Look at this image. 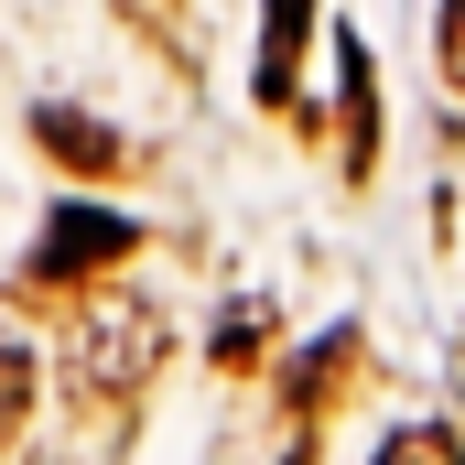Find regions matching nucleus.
I'll list each match as a JSON object with an SVG mask.
<instances>
[{
    "label": "nucleus",
    "mask_w": 465,
    "mask_h": 465,
    "mask_svg": "<svg viewBox=\"0 0 465 465\" xmlns=\"http://www.w3.org/2000/svg\"><path fill=\"white\" fill-rule=\"evenodd\" d=\"M163 368V314L141 303V292H98V303H76V336H65V379L87 390V401H130L141 379Z\"/></svg>",
    "instance_id": "1"
},
{
    "label": "nucleus",
    "mask_w": 465,
    "mask_h": 465,
    "mask_svg": "<svg viewBox=\"0 0 465 465\" xmlns=\"http://www.w3.org/2000/svg\"><path fill=\"white\" fill-rule=\"evenodd\" d=\"M336 368H347V336H336V347H314L303 368H292V401H325V379H336Z\"/></svg>",
    "instance_id": "8"
},
{
    "label": "nucleus",
    "mask_w": 465,
    "mask_h": 465,
    "mask_svg": "<svg viewBox=\"0 0 465 465\" xmlns=\"http://www.w3.org/2000/svg\"><path fill=\"white\" fill-rule=\"evenodd\" d=\"M303 11H314V0H271V33H260V98H292V54H303Z\"/></svg>",
    "instance_id": "4"
},
{
    "label": "nucleus",
    "mask_w": 465,
    "mask_h": 465,
    "mask_svg": "<svg viewBox=\"0 0 465 465\" xmlns=\"http://www.w3.org/2000/svg\"><path fill=\"white\" fill-rule=\"evenodd\" d=\"M33 141H44L65 173H119V141L98 119H76V109H33Z\"/></svg>",
    "instance_id": "3"
},
{
    "label": "nucleus",
    "mask_w": 465,
    "mask_h": 465,
    "mask_svg": "<svg viewBox=\"0 0 465 465\" xmlns=\"http://www.w3.org/2000/svg\"><path fill=\"white\" fill-rule=\"evenodd\" d=\"M260 336H271L260 314H228V336H217V357H228V368H249V357H260Z\"/></svg>",
    "instance_id": "9"
},
{
    "label": "nucleus",
    "mask_w": 465,
    "mask_h": 465,
    "mask_svg": "<svg viewBox=\"0 0 465 465\" xmlns=\"http://www.w3.org/2000/svg\"><path fill=\"white\" fill-rule=\"evenodd\" d=\"M292 465H303V455H292Z\"/></svg>",
    "instance_id": "11"
},
{
    "label": "nucleus",
    "mask_w": 465,
    "mask_h": 465,
    "mask_svg": "<svg viewBox=\"0 0 465 465\" xmlns=\"http://www.w3.org/2000/svg\"><path fill=\"white\" fill-rule=\"evenodd\" d=\"M22 411H33V347L0 336V433H22Z\"/></svg>",
    "instance_id": "7"
},
{
    "label": "nucleus",
    "mask_w": 465,
    "mask_h": 465,
    "mask_svg": "<svg viewBox=\"0 0 465 465\" xmlns=\"http://www.w3.org/2000/svg\"><path fill=\"white\" fill-rule=\"evenodd\" d=\"M336 44H347V33H336ZM368 141H379V98H368V54L347 44V163L357 173H368Z\"/></svg>",
    "instance_id": "5"
},
{
    "label": "nucleus",
    "mask_w": 465,
    "mask_h": 465,
    "mask_svg": "<svg viewBox=\"0 0 465 465\" xmlns=\"http://www.w3.org/2000/svg\"><path fill=\"white\" fill-rule=\"evenodd\" d=\"M379 465H465V455H455V433H444V422H401V433L379 444Z\"/></svg>",
    "instance_id": "6"
},
{
    "label": "nucleus",
    "mask_w": 465,
    "mask_h": 465,
    "mask_svg": "<svg viewBox=\"0 0 465 465\" xmlns=\"http://www.w3.org/2000/svg\"><path fill=\"white\" fill-rule=\"evenodd\" d=\"M130 249H141L130 217H109V206H54V228H44V249H33V292H76L87 271H109V260H130Z\"/></svg>",
    "instance_id": "2"
},
{
    "label": "nucleus",
    "mask_w": 465,
    "mask_h": 465,
    "mask_svg": "<svg viewBox=\"0 0 465 465\" xmlns=\"http://www.w3.org/2000/svg\"><path fill=\"white\" fill-rule=\"evenodd\" d=\"M444 76L465 87V0H444Z\"/></svg>",
    "instance_id": "10"
}]
</instances>
